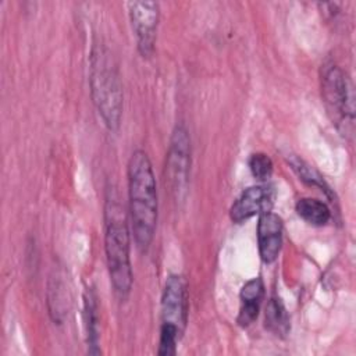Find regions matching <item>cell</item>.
Instances as JSON below:
<instances>
[{
  "label": "cell",
  "instance_id": "7",
  "mask_svg": "<svg viewBox=\"0 0 356 356\" xmlns=\"http://www.w3.org/2000/svg\"><path fill=\"white\" fill-rule=\"evenodd\" d=\"M128 14L136 46L142 57H150L154 51L156 32L160 18V7L156 1H129Z\"/></svg>",
  "mask_w": 356,
  "mask_h": 356
},
{
  "label": "cell",
  "instance_id": "3",
  "mask_svg": "<svg viewBox=\"0 0 356 356\" xmlns=\"http://www.w3.org/2000/svg\"><path fill=\"white\" fill-rule=\"evenodd\" d=\"M89 65L92 100L104 125L110 131H117L122 115L124 95L114 56L106 44L95 43Z\"/></svg>",
  "mask_w": 356,
  "mask_h": 356
},
{
  "label": "cell",
  "instance_id": "15",
  "mask_svg": "<svg viewBox=\"0 0 356 356\" xmlns=\"http://www.w3.org/2000/svg\"><path fill=\"white\" fill-rule=\"evenodd\" d=\"M248 165H249V170H250L252 175L257 181L266 182L273 174V161L266 153L257 152V153L250 154Z\"/></svg>",
  "mask_w": 356,
  "mask_h": 356
},
{
  "label": "cell",
  "instance_id": "10",
  "mask_svg": "<svg viewBox=\"0 0 356 356\" xmlns=\"http://www.w3.org/2000/svg\"><path fill=\"white\" fill-rule=\"evenodd\" d=\"M264 282L260 277L249 280L241 289L239 299L241 307L236 317V323L241 327H249L259 316L261 302L264 299Z\"/></svg>",
  "mask_w": 356,
  "mask_h": 356
},
{
  "label": "cell",
  "instance_id": "6",
  "mask_svg": "<svg viewBox=\"0 0 356 356\" xmlns=\"http://www.w3.org/2000/svg\"><path fill=\"white\" fill-rule=\"evenodd\" d=\"M191 174V138L184 124H177L165 157V184L174 200H184Z\"/></svg>",
  "mask_w": 356,
  "mask_h": 356
},
{
  "label": "cell",
  "instance_id": "13",
  "mask_svg": "<svg viewBox=\"0 0 356 356\" xmlns=\"http://www.w3.org/2000/svg\"><path fill=\"white\" fill-rule=\"evenodd\" d=\"M295 210L298 216L310 225L323 227L331 220V210L318 199L300 197L295 204Z\"/></svg>",
  "mask_w": 356,
  "mask_h": 356
},
{
  "label": "cell",
  "instance_id": "4",
  "mask_svg": "<svg viewBox=\"0 0 356 356\" xmlns=\"http://www.w3.org/2000/svg\"><path fill=\"white\" fill-rule=\"evenodd\" d=\"M188 289L186 282L179 274H170L165 278L161 293V324L157 353L172 356L181 341L188 323Z\"/></svg>",
  "mask_w": 356,
  "mask_h": 356
},
{
  "label": "cell",
  "instance_id": "1",
  "mask_svg": "<svg viewBox=\"0 0 356 356\" xmlns=\"http://www.w3.org/2000/svg\"><path fill=\"white\" fill-rule=\"evenodd\" d=\"M128 197L132 235L136 248L146 252L157 225V186L149 156L135 150L128 161Z\"/></svg>",
  "mask_w": 356,
  "mask_h": 356
},
{
  "label": "cell",
  "instance_id": "9",
  "mask_svg": "<svg viewBox=\"0 0 356 356\" xmlns=\"http://www.w3.org/2000/svg\"><path fill=\"white\" fill-rule=\"evenodd\" d=\"M282 232L284 224L278 214L268 210L259 216L257 245L260 259L264 263L270 264L278 257L282 246Z\"/></svg>",
  "mask_w": 356,
  "mask_h": 356
},
{
  "label": "cell",
  "instance_id": "11",
  "mask_svg": "<svg viewBox=\"0 0 356 356\" xmlns=\"http://www.w3.org/2000/svg\"><path fill=\"white\" fill-rule=\"evenodd\" d=\"M83 316L88 339V352L92 355L100 353L99 349V314L97 298L92 288H86L83 293Z\"/></svg>",
  "mask_w": 356,
  "mask_h": 356
},
{
  "label": "cell",
  "instance_id": "5",
  "mask_svg": "<svg viewBox=\"0 0 356 356\" xmlns=\"http://www.w3.org/2000/svg\"><path fill=\"white\" fill-rule=\"evenodd\" d=\"M321 96L327 113L342 135H352L355 121L353 86L348 75L332 61L321 65Z\"/></svg>",
  "mask_w": 356,
  "mask_h": 356
},
{
  "label": "cell",
  "instance_id": "14",
  "mask_svg": "<svg viewBox=\"0 0 356 356\" xmlns=\"http://www.w3.org/2000/svg\"><path fill=\"white\" fill-rule=\"evenodd\" d=\"M288 161H289L292 170L298 174L299 179H302L305 184H307L310 186L320 188L328 197H332L330 186L327 185V182L324 181V178L320 175V172L317 170H314L310 164H307L305 160L299 159L298 156H291Z\"/></svg>",
  "mask_w": 356,
  "mask_h": 356
},
{
  "label": "cell",
  "instance_id": "12",
  "mask_svg": "<svg viewBox=\"0 0 356 356\" xmlns=\"http://www.w3.org/2000/svg\"><path fill=\"white\" fill-rule=\"evenodd\" d=\"M264 327L273 335L280 338L286 337L291 330L288 310L284 306L282 300L275 295H273L267 302L264 313Z\"/></svg>",
  "mask_w": 356,
  "mask_h": 356
},
{
  "label": "cell",
  "instance_id": "2",
  "mask_svg": "<svg viewBox=\"0 0 356 356\" xmlns=\"http://www.w3.org/2000/svg\"><path fill=\"white\" fill-rule=\"evenodd\" d=\"M129 248L125 210L117 195L110 192L104 204V250L113 291L122 302L128 299L134 281Z\"/></svg>",
  "mask_w": 356,
  "mask_h": 356
},
{
  "label": "cell",
  "instance_id": "8",
  "mask_svg": "<svg viewBox=\"0 0 356 356\" xmlns=\"http://www.w3.org/2000/svg\"><path fill=\"white\" fill-rule=\"evenodd\" d=\"M275 197V189L270 184H259L246 188L229 209L232 222L241 224L256 214L268 211Z\"/></svg>",
  "mask_w": 356,
  "mask_h": 356
}]
</instances>
